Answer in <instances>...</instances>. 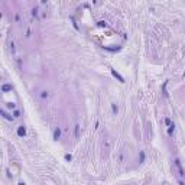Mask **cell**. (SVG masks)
<instances>
[{
    "mask_svg": "<svg viewBox=\"0 0 185 185\" xmlns=\"http://www.w3.org/2000/svg\"><path fill=\"white\" fill-rule=\"evenodd\" d=\"M51 91L46 90V88H39V90H36V97L39 98V101L42 103H48L49 100H51Z\"/></svg>",
    "mask_w": 185,
    "mask_h": 185,
    "instance_id": "6da1fadb",
    "label": "cell"
},
{
    "mask_svg": "<svg viewBox=\"0 0 185 185\" xmlns=\"http://www.w3.org/2000/svg\"><path fill=\"white\" fill-rule=\"evenodd\" d=\"M59 135H61L59 129H55V132H54V137H55V139H58V137H59Z\"/></svg>",
    "mask_w": 185,
    "mask_h": 185,
    "instance_id": "7a4b0ae2",
    "label": "cell"
}]
</instances>
